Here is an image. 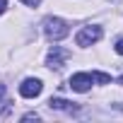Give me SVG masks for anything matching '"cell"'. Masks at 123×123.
I'll list each match as a JSON object with an SVG mask.
<instances>
[{
  "label": "cell",
  "mask_w": 123,
  "mask_h": 123,
  "mask_svg": "<svg viewBox=\"0 0 123 123\" xmlns=\"http://www.w3.org/2000/svg\"><path fill=\"white\" fill-rule=\"evenodd\" d=\"M43 34L51 41H60V39H65L70 34V29H68V22L65 19H60V17H46L43 19Z\"/></svg>",
  "instance_id": "cell-1"
},
{
  "label": "cell",
  "mask_w": 123,
  "mask_h": 123,
  "mask_svg": "<svg viewBox=\"0 0 123 123\" xmlns=\"http://www.w3.org/2000/svg\"><path fill=\"white\" fill-rule=\"evenodd\" d=\"M101 27L99 24H89V27H82L80 31H77V36H75V41H77V46H82V48H87V46H92V43H97L99 39H101Z\"/></svg>",
  "instance_id": "cell-2"
},
{
  "label": "cell",
  "mask_w": 123,
  "mask_h": 123,
  "mask_svg": "<svg viewBox=\"0 0 123 123\" xmlns=\"http://www.w3.org/2000/svg\"><path fill=\"white\" fill-rule=\"evenodd\" d=\"M70 58V51H65V48H60V46H53L51 48V53L46 55V65L51 68V70H60L65 65V60Z\"/></svg>",
  "instance_id": "cell-3"
},
{
  "label": "cell",
  "mask_w": 123,
  "mask_h": 123,
  "mask_svg": "<svg viewBox=\"0 0 123 123\" xmlns=\"http://www.w3.org/2000/svg\"><path fill=\"white\" fill-rule=\"evenodd\" d=\"M41 89H43V85H41V80H36V77H27V80L19 85V94H22L24 99H34V97H39Z\"/></svg>",
  "instance_id": "cell-4"
},
{
  "label": "cell",
  "mask_w": 123,
  "mask_h": 123,
  "mask_svg": "<svg viewBox=\"0 0 123 123\" xmlns=\"http://www.w3.org/2000/svg\"><path fill=\"white\" fill-rule=\"evenodd\" d=\"M92 73H75L73 77H70V87H73V92H87L89 87H92Z\"/></svg>",
  "instance_id": "cell-5"
},
{
  "label": "cell",
  "mask_w": 123,
  "mask_h": 123,
  "mask_svg": "<svg viewBox=\"0 0 123 123\" xmlns=\"http://www.w3.org/2000/svg\"><path fill=\"white\" fill-rule=\"evenodd\" d=\"M48 106L51 109H55V111H77V106L73 104V101H68V99H60V97H51L48 99Z\"/></svg>",
  "instance_id": "cell-6"
},
{
  "label": "cell",
  "mask_w": 123,
  "mask_h": 123,
  "mask_svg": "<svg viewBox=\"0 0 123 123\" xmlns=\"http://www.w3.org/2000/svg\"><path fill=\"white\" fill-rule=\"evenodd\" d=\"M92 80L94 82H101V85H109L111 82V75H106V73H92Z\"/></svg>",
  "instance_id": "cell-7"
},
{
  "label": "cell",
  "mask_w": 123,
  "mask_h": 123,
  "mask_svg": "<svg viewBox=\"0 0 123 123\" xmlns=\"http://www.w3.org/2000/svg\"><path fill=\"white\" fill-rule=\"evenodd\" d=\"M22 121H39V113H24Z\"/></svg>",
  "instance_id": "cell-8"
},
{
  "label": "cell",
  "mask_w": 123,
  "mask_h": 123,
  "mask_svg": "<svg viewBox=\"0 0 123 123\" xmlns=\"http://www.w3.org/2000/svg\"><path fill=\"white\" fill-rule=\"evenodd\" d=\"M116 53H118V55H123V39H118V41H116Z\"/></svg>",
  "instance_id": "cell-9"
},
{
  "label": "cell",
  "mask_w": 123,
  "mask_h": 123,
  "mask_svg": "<svg viewBox=\"0 0 123 123\" xmlns=\"http://www.w3.org/2000/svg\"><path fill=\"white\" fill-rule=\"evenodd\" d=\"M22 3H24V5H29V7H36L41 0H22Z\"/></svg>",
  "instance_id": "cell-10"
},
{
  "label": "cell",
  "mask_w": 123,
  "mask_h": 123,
  "mask_svg": "<svg viewBox=\"0 0 123 123\" xmlns=\"http://www.w3.org/2000/svg\"><path fill=\"white\" fill-rule=\"evenodd\" d=\"M0 104H5V85H0Z\"/></svg>",
  "instance_id": "cell-11"
},
{
  "label": "cell",
  "mask_w": 123,
  "mask_h": 123,
  "mask_svg": "<svg viewBox=\"0 0 123 123\" xmlns=\"http://www.w3.org/2000/svg\"><path fill=\"white\" fill-rule=\"evenodd\" d=\"M5 7H7V0H0V15L5 12Z\"/></svg>",
  "instance_id": "cell-12"
}]
</instances>
